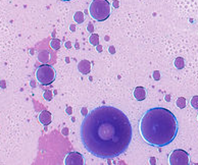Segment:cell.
Instances as JSON below:
<instances>
[{
  "label": "cell",
  "mask_w": 198,
  "mask_h": 165,
  "mask_svg": "<svg viewBox=\"0 0 198 165\" xmlns=\"http://www.w3.org/2000/svg\"><path fill=\"white\" fill-rule=\"evenodd\" d=\"M81 140L87 151L102 159H112L127 151L132 141V126L122 110L99 106L81 124Z\"/></svg>",
  "instance_id": "6da1fadb"
},
{
  "label": "cell",
  "mask_w": 198,
  "mask_h": 165,
  "mask_svg": "<svg viewBox=\"0 0 198 165\" xmlns=\"http://www.w3.org/2000/svg\"><path fill=\"white\" fill-rule=\"evenodd\" d=\"M139 130L147 144L154 147H164L172 143L178 135L179 124L177 117L163 107L150 108L140 120Z\"/></svg>",
  "instance_id": "7a4b0ae2"
},
{
  "label": "cell",
  "mask_w": 198,
  "mask_h": 165,
  "mask_svg": "<svg viewBox=\"0 0 198 165\" xmlns=\"http://www.w3.org/2000/svg\"><path fill=\"white\" fill-rule=\"evenodd\" d=\"M90 15L98 22H103L110 15V4L107 0H93L89 7Z\"/></svg>",
  "instance_id": "3957f363"
},
{
  "label": "cell",
  "mask_w": 198,
  "mask_h": 165,
  "mask_svg": "<svg viewBox=\"0 0 198 165\" xmlns=\"http://www.w3.org/2000/svg\"><path fill=\"white\" fill-rule=\"evenodd\" d=\"M35 77L38 82L44 86L52 84L55 80V70L51 65L48 64H42L36 70Z\"/></svg>",
  "instance_id": "277c9868"
},
{
  "label": "cell",
  "mask_w": 198,
  "mask_h": 165,
  "mask_svg": "<svg viewBox=\"0 0 198 165\" xmlns=\"http://www.w3.org/2000/svg\"><path fill=\"white\" fill-rule=\"evenodd\" d=\"M170 165H187L189 164V155L186 151L177 149L173 151L168 157Z\"/></svg>",
  "instance_id": "5b68a950"
},
{
  "label": "cell",
  "mask_w": 198,
  "mask_h": 165,
  "mask_svg": "<svg viewBox=\"0 0 198 165\" xmlns=\"http://www.w3.org/2000/svg\"><path fill=\"white\" fill-rule=\"evenodd\" d=\"M64 164L66 165H83L84 164V158L80 153L72 152L66 155L64 159Z\"/></svg>",
  "instance_id": "8992f818"
},
{
  "label": "cell",
  "mask_w": 198,
  "mask_h": 165,
  "mask_svg": "<svg viewBox=\"0 0 198 165\" xmlns=\"http://www.w3.org/2000/svg\"><path fill=\"white\" fill-rule=\"evenodd\" d=\"M51 120H52V116H51V113L47 110L42 111L39 114V121L41 122L44 126H48L51 123Z\"/></svg>",
  "instance_id": "52a82bcc"
},
{
  "label": "cell",
  "mask_w": 198,
  "mask_h": 165,
  "mask_svg": "<svg viewBox=\"0 0 198 165\" xmlns=\"http://www.w3.org/2000/svg\"><path fill=\"white\" fill-rule=\"evenodd\" d=\"M78 70L83 75H87V73L90 72L91 70V65H90V62L88 60H82L79 64H78Z\"/></svg>",
  "instance_id": "ba28073f"
},
{
  "label": "cell",
  "mask_w": 198,
  "mask_h": 165,
  "mask_svg": "<svg viewBox=\"0 0 198 165\" xmlns=\"http://www.w3.org/2000/svg\"><path fill=\"white\" fill-rule=\"evenodd\" d=\"M134 97L137 101H142L146 98V91L143 87H137L134 90Z\"/></svg>",
  "instance_id": "9c48e42d"
},
{
  "label": "cell",
  "mask_w": 198,
  "mask_h": 165,
  "mask_svg": "<svg viewBox=\"0 0 198 165\" xmlns=\"http://www.w3.org/2000/svg\"><path fill=\"white\" fill-rule=\"evenodd\" d=\"M74 19L77 22V24H82L84 22V14L81 11H77L74 15Z\"/></svg>",
  "instance_id": "30bf717a"
},
{
  "label": "cell",
  "mask_w": 198,
  "mask_h": 165,
  "mask_svg": "<svg viewBox=\"0 0 198 165\" xmlns=\"http://www.w3.org/2000/svg\"><path fill=\"white\" fill-rule=\"evenodd\" d=\"M175 66L178 70H181L184 67V59L182 57H177L175 60Z\"/></svg>",
  "instance_id": "8fae6325"
},
{
  "label": "cell",
  "mask_w": 198,
  "mask_h": 165,
  "mask_svg": "<svg viewBox=\"0 0 198 165\" xmlns=\"http://www.w3.org/2000/svg\"><path fill=\"white\" fill-rule=\"evenodd\" d=\"M50 46L53 49H54V50H57V49L60 48V41H59L58 39H53V40H51Z\"/></svg>",
  "instance_id": "7c38bea8"
},
{
  "label": "cell",
  "mask_w": 198,
  "mask_h": 165,
  "mask_svg": "<svg viewBox=\"0 0 198 165\" xmlns=\"http://www.w3.org/2000/svg\"><path fill=\"white\" fill-rule=\"evenodd\" d=\"M177 106L179 107V108H181V109L185 108V106H186V99H185V98L180 97L179 99L177 100Z\"/></svg>",
  "instance_id": "4fadbf2b"
},
{
  "label": "cell",
  "mask_w": 198,
  "mask_h": 165,
  "mask_svg": "<svg viewBox=\"0 0 198 165\" xmlns=\"http://www.w3.org/2000/svg\"><path fill=\"white\" fill-rule=\"evenodd\" d=\"M190 104L193 108L198 109V96H193L190 100Z\"/></svg>",
  "instance_id": "5bb4252c"
},
{
  "label": "cell",
  "mask_w": 198,
  "mask_h": 165,
  "mask_svg": "<svg viewBox=\"0 0 198 165\" xmlns=\"http://www.w3.org/2000/svg\"><path fill=\"white\" fill-rule=\"evenodd\" d=\"M90 43L92 45H97L98 44V36L97 35H92L90 38Z\"/></svg>",
  "instance_id": "9a60e30c"
},
{
  "label": "cell",
  "mask_w": 198,
  "mask_h": 165,
  "mask_svg": "<svg viewBox=\"0 0 198 165\" xmlns=\"http://www.w3.org/2000/svg\"><path fill=\"white\" fill-rule=\"evenodd\" d=\"M44 97H45L46 100L49 101V100H51V97H52V93L49 92V91H47V92L44 93Z\"/></svg>",
  "instance_id": "2e32d148"
},
{
  "label": "cell",
  "mask_w": 198,
  "mask_h": 165,
  "mask_svg": "<svg viewBox=\"0 0 198 165\" xmlns=\"http://www.w3.org/2000/svg\"><path fill=\"white\" fill-rule=\"evenodd\" d=\"M153 77H154V79L156 80H159V72L158 71H154V75H153Z\"/></svg>",
  "instance_id": "e0dca14e"
},
{
  "label": "cell",
  "mask_w": 198,
  "mask_h": 165,
  "mask_svg": "<svg viewBox=\"0 0 198 165\" xmlns=\"http://www.w3.org/2000/svg\"><path fill=\"white\" fill-rule=\"evenodd\" d=\"M113 5H114V7H117V6H119V2L114 1V2H113Z\"/></svg>",
  "instance_id": "ac0fdd59"
},
{
  "label": "cell",
  "mask_w": 198,
  "mask_h": 165,
  "mask_svg": "<svg viewBox=\"0 0 198 165\" xmlns=\"http://www.w3.org/2000/svg\"><path fill=\"white\" fill-rule=\"evenodd\" d=\"M88 30H90V31L92 30V26H89V27H88Z\"/></svg>",
  "instance_id": "d6986e66"
},
{
  "label": "cell",
  "mask_w": 198,
  "mask_h": 165,
  "mask_svg": "<svg viewBox=\"0 0 198 165\" xmlns=\"http://www.w3.org/2000/svg\"><path fill=\"white\" fill-rule=\"evenodd\" d=\"M61 1H71V0H61Z\"/></svg>",
  "instance_id": "ffe728a7"
}]
</instances>
